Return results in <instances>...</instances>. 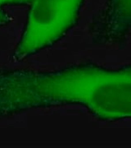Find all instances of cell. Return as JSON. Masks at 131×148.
<instances>
[{
	"label": "cell",
	"instance_id": "cell-4",
	"mask_svg": "<svg viewBox=\"0 0 131 148\" xmlns=\"http://www.w3.org/2000/svg\"><path fill=\"white\" fill-rule=\"evenodd\" d=\"M32 0H0V8L5 6L28 5Z\"/></svg>",
	"mask_w": 131,
	"mask_h": 148
},
{
	"label": "cell",
	"instance_id": "cell-2",
	"mask_svg": "<svg viewBox=\"0 0 131 148\" xmlns=\"http://www.w3.org/2000/svg\"><path fill=\"white\" fill-rule=\"evenodd\" d=\"M84 0H32L13 52L22 60L60 40L75 25Z\"/></svg>",
	"mask_w": 131,
	"mask_h": 148
},
{
	"label": "cell",
	"instance_id": "cell-5",
	"mask_svg": "<svg viewBox=\"0 0 131 148\" xmlns=\"http://www.w3.org/2000/svg\"><path fill=\"white\" fill-rule=\"evenodd\" d=\"M10 21V17L7 14L6 11L0 8V27L7 24Z\"/></svg>",
	"mask_w": 131,
	"mask_h": 148
},
{
	"label": "cell",
	"instance_id": "cell-1",
	"mask_svg": "<svg viewBox=\"0 0 131 148\" xmlns=\"http://www.w3.org/2000/svg\"><path fill=\"white\" fill-rule=\"evenodd\" d=\"M76 105L105 120L131 119V64L72 65L51 72L0 69V117Z\"/></svg>",
	"mask_w": 131,
	"mask_h": 148
},
{
	"label": "cell",
	"instance_id": "cell-3",
	"mask_svg": "<svg viewBox=\"0 0 131 148\" xmlns=\"http://www.w3.org/2000/svg\"><path fill=\"white\" fill-rule=\"evenodd\" d=\"M92 36L99 44H113L131 32V0H107L92 24Z\"/></svg>",
	"mask_w": 131,
	"mask_h": 148
}]
</instances>
